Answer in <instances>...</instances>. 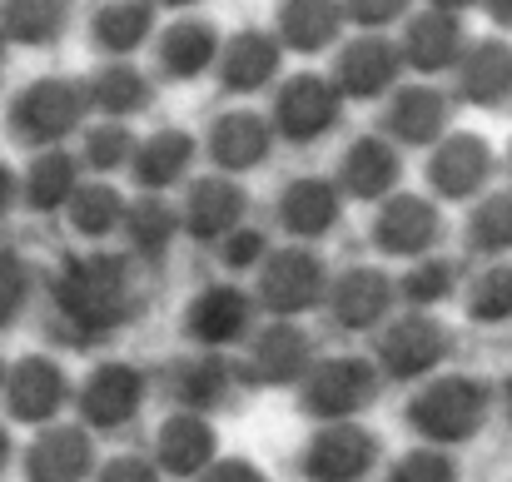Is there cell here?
Listing matches in <instances>:
<instances>
[{"instance_id": "7a4b0ae2", "label": "cell", "mask_w": 512, "mask_h": 482, "mask_svg": "<svg viewBox=\"0 0 512 482\" xmlns=\"http://www.w3.org/2000/svg\"><path fill=\"white\" fill-rule=\"evenodd\" d=\"M234 328H239V304H234V299H214V304L199 309V333L224 338V333H234Z\"/></svg>"}, {"instance_id": "3957f363", "label": "cell", "mask_w": 512, "mask_h": 482, "mask_svg": "<svg viewBox=\"0 0 512 482\" xmlns=\"http://www.w3.org/2000/svg\"><path fill=\"white\" fill-rule=\"evenodd\" d=\"M363 443H334V448H324V458H319V468L324 473H334V478H343V473H353L358 463H363Z\"/></svg>"}, {"instance_id": "6da1fadb", "label": "cell", "mask_w": 512, "mask_h": 482, "mask_svg": "<svg viewBox=\"0 0 512 482\" xmlns=\"http://www.w3.org/2000/svg\"><path fill=\"white\" fill-rule=\"evenodd\" d=\"M478 418H483V398H478V388H463V383H458V388H443V393L428 398V428L443 433V438H463V433H473Z\"/></svg>"}, {"instance_id": "277c9868", "label": "cell", "mask_w": 512, "mask_h": 482, "mask_svg": "<svg viewBox=\"0 0 512 482\" xmlns=\"http://www.w3.org/2000/svg\"><path fill=\"white\" fill-rule=\"evenodd\" d=\"M498 10H503V15H508V20H512V0H498Z\"/></svg>"}]
</instances>
